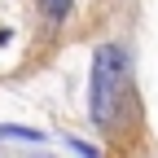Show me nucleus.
<instances>
[{
    "label": "nucleus",
    "instance_id": "1",
    "mask_svg": "<svg viewBox=\"0 0 158 158\" xmlns=\"http://www.w3.org/2000/svg\"><path fill=\"white\" fill-rule=\"evenodd\" d=\"M123 53L114 44H101L92 57V118L97 123H110L114 118V106H118V92H123Z\"/></svg>",
    "mask_w": 158,
    "mask_h": 158
}]
</instances>
